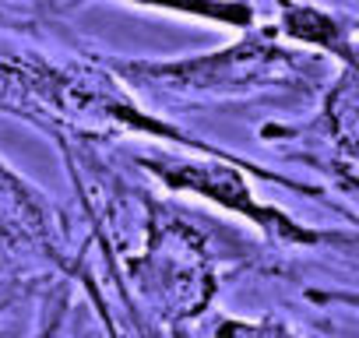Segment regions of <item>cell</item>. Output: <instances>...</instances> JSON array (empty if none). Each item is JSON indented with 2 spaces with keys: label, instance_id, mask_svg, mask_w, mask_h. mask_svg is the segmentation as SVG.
Instances as JSON below:
<instances>
[{
  "label": "cell",
  "instance_id": "52a82bcc",
  "mask_svg": "<svg viewBox=\"0 0 359 338\" xmlns=\"http://www.w3.org/2000/svg\"><path fill=\"white\" fill-rule=\"evenodd\" d=\"M317 127L331 158L359 165V43L345 64H338L334 81L324 88Z\"/></svg>",
  "mask_w": 359,
  "mask_h": 338
},
{
  "label": "cell",
  "instance_id": "5b68a950",
  "mask_svg": "<svg viewBox=\"0 0 359 338\" xmlns=\"http://www.w3.org/2000/svg\"><path fill=\"white\" fill-rule=\"evenodd\" d=\"M64 264V226L53 201L0 158V275Z\"/></svg>",
  "mask_w": 359,
  "mask_h": 338
},
{
  "label": "cell",
  "instance_id": "ba28073f",
  "mask_svg": "<svg viewBox=\"0 0 359 338\" xmlns=\"http://www.w3.org/2000/svg\"><path fill=\"white\" fill-rule=\"evenodd\" d=\"M113 4L158 11V15H172V18H191V22L229 29V32H247V29L261 25L257 0H113Z\"/></svg>",
  "mask_w": 359,
  "mask_h": 338
},
{
  "label": "cell",
  "instance_id": "9c48e42d",
  "mask_svg": "<svg viewBox=\"0 0 359 338\" xmlns=\"http://www.w3.org/2000/svg\"><path fill=\"white\" fill-rule=\"evenodd\" d=\"M215 338H306V334L292 331L285 320H275V317H257V320L222 317L215 324Z\"/></svg>",
  "mask_w": 359,
  "mask_h": 338
},
{
  "label": "cell",
  "instance_id": "277c9868",
  "mask_svg": "<svg viewBox=\"0 0 359 338\" xmlns=\"http://www.w3.org/2000/svg\"><path fill=\"white\" fill-rule=\"evenodd\" d=\"M137 165L148 177H155L162 184V191L169 194H184V198H198L215 205L219 212L254 226L268 243L278 247H303V250H317V247H359L355 233H341V229H320L310 222H299L296 215H289L278 205H268L254 194L250 177H261L268 184L289 187L296 194H310V198H324L327 187L296 180L278 169H264L243 155L222 158V155H194V151H141Z\"/></svg>",
  "mask_w": 359,
  "mask_h": 338
},
{
  "label": "cell",
  "instance_id": "7c38bea8",
  "mask_svg": "<svg viewBox=\"0 0 359 338\" xmlns=\"http://www.w3.org/2000/svg\"><path fill=\"white\" fill-rule=\"evenodd\" d=\"M303 296L317 306H345L359 313V289H306Z\"/></svg>",
  "mask_w": 359,
  "mask_h": 338
},
{
  "label": "cell",
  "instance_id": "8fae6325",
  "mask_svg": "<svg viewBox=\"0 0 359 338\" xmlns=\"http://www.w3.org/2000/svg\"><path fill=\"white\" fill-rule=\"evenodd\" d=\"M36 275H0V317L18 310L32 292H36Z\"/></svg>",
  "mask_w": 359,
  "mask_h": 338
},
{
  "label": "cell",
  "instance_id": "7a4b0ae2",
  "mask_svg": "<svg viewBox=\"0 0 359 338\" xmlns=\"http://www.w3.org/2000/svg\"><path fill=\"white\" fill-rule=\"evenodd\" d=\"M109 67L130 85L134 95L180 99V102H229L299 95L320 88L324 57L296 50L278 39L271 25L240 32L229 46L194 57H109Z\"/></svg>",
  "mask_w": 359,
  "mask_h": 338
},
{
  "label": "cell",
  "instance_id": "6da1fadb",
  "mask_svg": "<svg viewBox=\"0 0 359 338\" xmlns=\"http://www.w3.org/2000/svg\"><path fill=\"white\" fill-rule=\"evenodd\" d=\"M0 99L71 141L151 137L176 151L236 155L141 106V95H134L109 60L99 57H53L32 50L0 53Z\"/></svg>",
  "mask_w": 359,
  "mask_h": 338
},
{
  "label": "cell",
  "instance_id": "8992f818",
  "mask_svg": "<svg viewBox=\"0 0 359 338\" xmlns=\"http://www.w3.org/2000/svg\"><path fill=\"white\" fill-rule=\"evenodd\" d=\"M271 29L282 43L345 64L359 43V18L317 8L310 0H271Z\"/></svg>",
  "mask_w": 359,
  "mask_h": 338
},
{
  "label": "cell",
  "instance_id": "3957f363",
  "mask_svg": "<svg viewBox=\"0 0 359 338\" xmlns=\"http://www.w3.org/2000/svg\"><path fill=\"white\" fill-rule=\"evenodd\" d=\"M141 208L144 236L123 261V271L141 303L169 331H180L212 306L219 292V268L229 257H243L250 243L236 240L229 226L215 229L212 222L194 219L151 194H141Z\"/></svg>",
  "mask_w": 359,
  "mask_h": 338
},
{
  "label": "cell",
  "instance_id": "30bf717a",
  "mask_svg": "<svg viewBox=\"0 0 359 338\" xmlns=\"http://www.w3.org/2000/svg\"><path fill=\"white\" fill-rule=\"evenodd\" d=\"M324 173H327V184L338 191V194H345L355 208H359V165H348V162H338V158H324V162H317Z\"/></svg>",
  "mask_w": 359,
  "mask_h": 338
}]
</instances>
